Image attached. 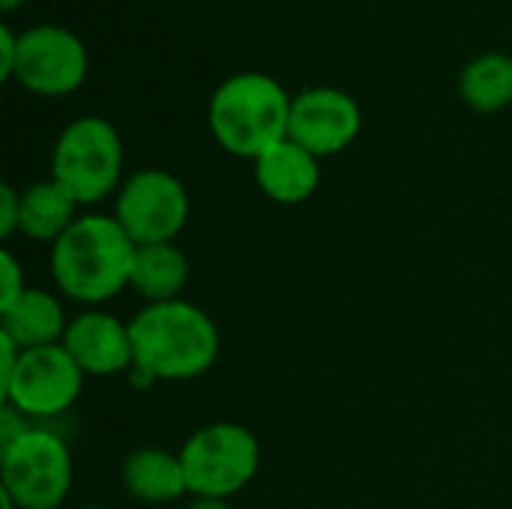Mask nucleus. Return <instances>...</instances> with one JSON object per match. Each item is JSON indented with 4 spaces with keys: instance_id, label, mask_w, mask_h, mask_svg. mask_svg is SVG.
Wrapping results in <instances>:
<instances>
[{
    "instance_id": "obj_15",
    "label": "nucleus",
    "mask_w": 512,
    "mask_h": 509,
    "mask_svg": "<svg viewBox=\"0 0 512 509\" xmlns=\"http://www.w3.org/2000/svg\"><path fill=\"white\" fill-rule=\"evenodd\" d=\"M189 258L174 243H147L135 249L129 288L141 294L147 303H171L183 300L189 285Z\"/></svg>"
},
{
    "instance_id": "obj_18",
    "label": "nucleus",
    "mask_w": 512,
    "mask_h": 509,
    "mask_svg": "<svg viewBox=\"0 0 512 509\" xmlns=\"http://www.w3.org/2000/svg\"><path fill=\"white\" fill-rule=\"evenodd\" d=\"M0 309L12 306L24 291H27V282H24V267L18 264V258L12 252H0Z\"/></svg>"
},
{
    "instance_id": "obj_6",
    "label": "nucleus",
    "mask_w": 512,
    "mask_h": 509,
    "mask_svg": "<svg viewBox=\"0 0 512 509\" xmlns=\"http://www.w3.org/2000/svg\"><path fill=\"white\" fill-rule=\"evenodd\" d=\"M0 489L21 509H60L72 489V453L48 429H27L0 447Z\"/></svg>"
},
{
    "instance_id": "obj_22",
    "label": "nucleus",
    "mask_w": 512,
    "mask_h": 509,
    "mask_svg": "<svg viewBox=\"0 0 512 509\" xmlns=\"http://www.w3.org/2000/svg\"><path fill=\"white\" fill-rule=\"evenodd\" d=\"M21 3H27V0H0V9H3V12H12V9H18Z\"/></svg>"
},
{
    "instance_id": "obj_4",
    "label": "nucleus",
    "mask_w": 512,
    "mask_h": 509,
    "mask_svg": "<svg viewBox=\"0 0 512 509\" xmlns=\"http://www.w3.org/2000/svg\"><path fill=\"white\" fill-rule=\"evenodd\" d=\"M123 174V141L114 123L87 114L72 120L51 156V177L63 183L78 204H96L111 192H120Z\"/></svg>"
},
{
    "instance_id": "obj_8",
    "label": "nucleus",
    "mask_w": 512,
    "mask_h": 509,
    "mask_svg": "<svg viewBox=\"0 0 512 509\" xmlns=\"http://www.w3.org/2000/svg\"><path fill=\"white\" fill-rule=\"evenodd\" d=\"M84 378L87 375L63 345L33 348L21 351L15 375L0 390V399L21 417H60L78 402Z\"/></svg>"
},
{
    "instance_id": "obj_10",
    "label": "nucleus",
    "mask_w": 512,
    "mask_h": 509,
    "mask_svg": "<svg viewBox=\"0 0 512 509\" xmlns=\"http://www.w3.org/2000/svg\"><path fill=\"white\" fill-rule=\"evenodd\" d=\"M363 129L360 102L339 87H306L291 102L288 138L312 156H336L357 141Z\"/></svg>"
},
{
    "instance_id": "obj_20",
    "label": "nucleus",
    "mask_w": 512,
    "mask_h": 509,
    "mask_svg": "<svg viewBox=\"0 0 512 509\" xmlns=\"http://www.w3.org/2000/svg\"><path fill=\"white\" fill-rule=\"evenodd\" d=\"M18 39L21 33H15L9 24L0 27V78L9 81L15 75V63H18Z\"/></svg>"
},
{
    "instance_id": "obj_17",
    "label": "nucleus",
    "mask_w": 512,
    "mask_h": 509,
    "mask_svg": "<svg viewBox=\"0 0 512 509\" xmlns=\"http://www.w3.org/2000/svg\"><path fill=\"white\" fill-rule=\"evenodd\" d=\"M459 93L480 114H495V111H504L507 105H512L510 54L489 51V54L468 60V66L459 75Z\"/></svg>"
},
{
    "instance_id": "obj_5",
    "label": "nucleus",
    "mask_w": 512,
    "mask_h": 509,
    "mask_svg": "<svg viewBox=\"0 0 512 509\" xmlns=\"http://www.w3.org/2000/svg\"><path fill=\"white\" fill-rule=\"evenodd\" d=\"M192 498L228 501L243 492L261 468V444L240 423H210L180 450Z\"/></svg>"
},
{
    "instance_id": "obj_19",
    "label": "nucleus",
    "mask_w": 512,
    "mask_h": 509,
    "mask_svg": "<svg viewBox=\"0 0 512 509\" xmlns=\"http://www.w3.org/2000/svg\"><path fill=\"white\" fill-rule=\"evenodd\" d=\"M21 228V192L12 183L0 186V237L9 240Z\"/></svg>"
},
{
    "instance_id": "obj_21",
    "label": "nucleus",
    "mask_w": 512,
    "mask_h": 509,
    "mask_svg": "<svg viewBox=\"0 0 512 509\" xmlns=\"http://www.w3.org/2000/svg\"><path fill=\"white\" fill-rule=\"evenodd\" d=\"M186 509H234L228 501H219V498H192Z\"/></svg>"
},
{
    "instance_id": "obj_7",
    "label": "nucleus",
    "mask_w": 512,
    "mask_h": 509,
    "mask_svg": "<svg viewBox=\"0 0 512 509\" xmlns=\"http://www.w3.org/2000/svg\"><path fill=\"white\" fill-rule=\"evenodd\" d=\"M189 192L180 177L162 168H144L123 180L114 204V219L135 246L174 243L189 222Z\"/></svg>"
},
{
    "instance_id": "obj_12",
    "label": "nucleus",
    "mask_w": 512,
    "mask_h": 509,
    "mask_svg": "<svg viewBox=\"0 0 512 509\" xmlns=\"http://www.w3.org/2000/svg\"><path fill=\"white\" fill-rule=\"evenodd\" d=\"M252 165H255L258 189L270 201L285 204V207L309 201L321 183V159L312 156L306 147H300L291 138L273 144Z\"/></svg>"
},
{
    "instance_id": "obj_14",
    "label": "nucleus",
    "mask_w": 512,
    "mask_h": 509,
    "mask_svg": "<svg viewBox=\"0 0 512 509\" xmlns=\"http://www.w3.org/2000/svg\"><path fill=\"white\" fill-rule=\"evenodd\" d=\"M120 480L123 489L141 504H171L189 495L180 453H168L159 447H141L129 453Z\"/></svg>"
},
{
    "instance_id": "obj_13",
    "label": "nucleus",
    "mask_w": 512,
    "mask_h": 509,
    "mask_svg": "<svg viewBox=\"0 0 512 509\" xmlns=\"http://www.w3.org/2000/svg\"><path fill=\"white\" fill-rule=\"evenodd\" d=\"M69 318L60 300L45 288H27L12 306L0 309V336L15 342L21 351L60 345Z\"/></svg>"
},
{
    "instance_id": "obj_11",
    "label": "nucleus",
    "mask_w": 512,
    "mask_h": 509,
    "mask_svg": "<svg viewBox=\"0 0 512 509\" xmlns=\"http://www.w3.org/2000/svg\"><path fill=\"white\" fill-rule=\"evenodd\" d=\"M60 345L72 354L84 375H129V369L135 366L129 321H120L117 315L102 309H84L81 315H75Z\"/></svg>"
},
{
    "instance_id": "obj_2",
    "label": "nucleus",
    "mask_w": 512,
    "mask_h": 509,
    "mask_svg": "<svg viewBox=\"0 0 512 509\" xmlns=\"http://www.w3.org/2000/svg\"><path fill=\"white\" fill-rule=\"evenodd\" d=\"M135 243L114 216L87 213L51 246V273L63 297L102 306L129 288Z\"/></svg>"
},
{
    "instance_id": "obj_23",
    "label": "nucleus",
    "mask_w": 512,
    "mask_h": 509,
    "mask_svg": "<svg viewBox=\"0 0 512 509\" xmlns=\"http://www.w3.org/2000/svg\"><path fill=\"white\" fill-rule=\"evenodd\" d=\"M93 509H99V507H93Z\"/></svg>"
},
{
    "instance_id": "obj_1",
    "label": "nucleus",
    "mask_w": 512,
    "mask_h": 509,
    "mask_svg": "<svg viewBox=\"0 0 512 509\" xmlns=\"http://www.w3.org/2000/svg\"><path fill=\"white\" fill-rule=\"evenodd\" d=\"M129 333L135 354L129 378L135 387L201 378L219 357V330L213 318L186 300L147 303L129 321Z\"/></svg>"
},
{
    "instance_id": "obj_9",
    "label": "nucleus",
    "mask_w": 512,
    "mask_h": 509,
    "mask_svg": "<svg viewBox=\"0 0 512 509\" xmlns=\"http://www.w3.org/2000/svg\"><path fill=\"white\" fill-rule=\"evenodd\" d=\"M87 45L60 24L27 27L18 39L15 81L36 96H69L87 78Z\"/></svg>"
},
{
    "instance_id": "obj_16",
    "label": "nucleus",
    "mask_w": 512,
    "mask_h": 509,
    "mask_svg": "<svg viewBox=\"0 0 512 509\" xmlns=\"http://www.w3.org/2000/svg\"><path fill=\"white\" fill-rule=\"evenodd\" d=\"M78 201L54 177L39 180L21 192V228L18 234L36 243H57L78 219Z\"/></svg>"
},
{
    "instance_id": "obj_3",
    "label": "nucleus",
    "mask_w": 512,
    "mask_h": 509,
    "mask_svg": "<svg viewBox=\"0 0 512 509\" xmlns=\"http://www.w3.org/2000/svg\"><path fill=\"white\" fill-rule=\"evenodd\" d=\"M288 90L264 72H237L225 78L207 105V123L222 150L240 159H258L288 138L291 123Z\"/></svg>"
}]
</instances>
